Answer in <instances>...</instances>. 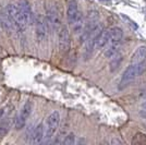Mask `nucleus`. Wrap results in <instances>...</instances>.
I'll return each instance as SVG.
<instances>
[{"label": "nucleus", "mask_w": 146, "mask_h": 145, "mask_svg": "<svg viewBox=\"0 0 146 145\" xmlns=\"http://www.w3.org/2000/svg\"><path fill=\"white\" fill-rule=\"evenodd\" d=\"M145 70V67L143 63H139V65H131L128 69L124 71L123 75L120 81V88L125 87L127 85H129L132 81H133L136 76H139L141 73H143V71Z\"/></svg>", "instance_id": "obj_1"}, {"label": "nucleus", "mask_w": 146, "mask_h": 145, "mask_svg": "<svg viewBox=\"0 0 146 145\" xmlns=\"http://www.w3.org/2000/svg\"><path fill=\"white\" fill-rule=\"evenodd\" d=\"M6 10L8 11V13L10 14L11 19L13 20V22L15 23L18 30H24L25 27L27 26V22L25 20L23 13L21 11V9L19 8V6H14V5H9L6 8Z\"/></svg>", "instance_id": "obj_2"}, {"label": "nucleus", "mask_w": 146, "mask_h": 145, "mask_svg": "<svg viewBox=\"0 0 146 145\" xmlns=\"http://www.w3.org/2000/svg\"><path fill=\"white\" fill-rule=\"evenodd\" d=\"M60 122V115L58 111H54L47 119V126H46V132H45V139L46 142H49V140L54 136L58 126Z\"/></svg>", "instance_id": "obj_3"}, {"label": "nucleus", "mask_w": 146, "mask_h": 145, "mask_svg": "<svg viewBox=\"0 0 146 145\" xmlns=\"http://www.w3.org/2000/svg\"><path fill=\"white\" fill-rule=\"evenodd\" d=\"M31 111H32V103L31 102H26L23 106V108L20 110V114L15 119V128L20 130L24 127L25 122L27 120L29 116L31 115Z\"/></svg>", "instance_id": "obj_4"}, {"label": "nucleus", "mask_w": 146, "mask_h": 145, "mask_svg": "<svg viewBox=\"0 0 146 145\" xmlns=\"http://www.w3.org/2000/svg\"><path fill=\"white\" fill-rule=\"evenodd\" d=\"M71 46V41H70V34L66 26L61 27L59 32V48L61 53H68Z\"/></svg>", "instance_id": "obj_5"}, {"label": "nucleus", "mask_w": 146, "mask_h": 145, "mask_svg": "<svg viewBox=\"0 0 146 145\" xmlns=\"http://www.w3.org/2000/svg\"><path fill=\"white\" fill-rule=\"evenodd\" d=\"M47 19H48L49 24L52 29H57L60 24L59 14H58L57 9L54 6L48 7V9H47Z\"/></svg>", "instance_id": "obj_6"}, {"label": "nucleus", "mask_w": 146, "mask_h": 145, "mask_svg": "<svg viewBox=\"0 0 146 145\" xmlns=\"http://www.w3.org/2000/svg\"><path fill=\"white\" fill-rule=\"evenodd\" d=\"M31 143L32 144H40L44 140V126L43 123H39L32 133L31 136Z\"/></svg>", "instance_id": "obj_7"}, {"label": "nucleus", "mask_w": 146, "mask_h": 145, "mask_svg": "<svg viewBox=\"0 0 146 145\" xmlns=\"http://www.w3.org/2000/svg\"><path fill=\"white\" fill-rule=\"evenodd\" d=\"M145 60H146V47L142 46V47L136 49V51L132 55V58H131V65L144 63V61Z\"/></svg>", "instance_id": "obj_8"}, {"label": "nucleus", "mask_w": 146, "mask_h": 145, "mask_svg": "<svg viewBox=\"0 0 146 145\" xmlns=\"http://www.w3.org/2000/svg\"><path fill=\"white\" fill-rule=\"evenodd\" d=\"M79 13V10H78V3L76 1L74 0H71L69 2V6H68V12H67V17H68V22L69 24L71 25L73 23V21L75 20L76 15Z\"/></svg>", "instance_id": "obj_9"}, {"label": "nucleus", "mask_w": 146, "mask_h": 145, "mask_svg": "<svg viewBox=\"0 0 146 145\" xmlns=\"http://www.w3.org/2000/svg\"><path fill=\"white\" fill-rule=\"evenodd\" d=\"M36 34L39 41H42L46 36V23L43 17L38 15L36 18Z\"/></svg>", "instance_id": "obj_10"}, {"label": "nucleus", "mask_w": 146, "mask_h": 145, "mask_svg": "<svg viewBox=\"0 0 146 145\" xmlns=\"http://www.w3.org/2000/svg\"><path fill=\"white\" fill-rule=\"evenodd\" d=\"M19 8L21 9V11L24 15L25 20L27 23H30L31 17H32V12H31V7L29 5V2L26 0H20V3H19Z\"/></svg>", "instance_id": "obj_11"}, {"label": "nucleus", "mask_w": 146, "mask_h": 145, "mask_svg": "<svg viewBox=\"0 0 146 145\" xmlns=\"http://www.w3.org/2000/svg\"><path fill=\"white\" fill-rule=\"evenodd\" d=\"M2 23H3V25L6 26L8 30H10V31L18 30L15 23L13 22V20L11 19L10 14L8 13V11H7L6 9H5V11L2 12Z\"/></svg>", "instance_id": "obj_12"}, {"label": "nucleus", "mask_w": 146, "mask_h": 145, "mask_svg": "<svg viewBox=\"0 0 146 145\" xmlns=\"http://www.w3.org/2000/svg\"><path fill=\"white\" fill-rule=\"evenodd\" d=\"M108 37H109V30H104L100 32V34L98 35L96 39V46L98 48H103L107 45L108 43Z\"/></svg>", "instance_id": "obj_13"}, {"label": "nucleus", "mask_w": 146, "mask_h": 145, "mask_svg": "<svg viewBox=\"0 0 146 145\" xmlns=\"http://www.w3.org/2000/svg\"><path fill=\"white\" fill-rule=\"evenodd\" d=\"M72 26L73 31L78 34L80 32H82V29H83V18H82V13L79 12L78 13V15H76V18L75 20L73 21V23L71 24Z\"/></svg>", "instance_id": "obj_14"}, {"label": "nucleus", "mask_w": 146, "mask_h": 145, "mask_svg": "<svg viewBox=\"0 0 146 145\" xmlns=\"http://www.w3.org/2000/svg\"><path fill=\"white\" fill-rule=\"evenodd\" d=\"M121 60H122L121 55L116 54L115 56H112V57H111V62H110V70H111V71H115L116 69H118V67L120 65Z\"/></svg>", "instance_id": "obj_15"}, {"label": "nucleus", "mask_w": 146, "mask_h": 145, "mask_svg": "<svg viewBox=\"0 0 146 145\" xmlns=\"http://www.w3.org/2000/svg\"><path fill=\"white\" fill-rule=\"evenodd\" d=\"M132 144L136 145H145L146 144V135L143 133H137L134 139L132 140Z\"/></svg>", "instance_id": "obj_16"}, {"label": "nucleus", "mask_w": 146, "mask_h": 145, "mask_svg": "<svg viewBox=\"0 0 146 145\" xmlns=\"http://www.w3.org/2000/svg\"><path fill=\"white\" fill-rule=\"evenodd\" d=\"M74 143V134L73 133H70L67 138L63 141V144L64 145H72Z\"/></svg>", "instance_id": "obj_17"}, {"label": "nucleus", "mask_w": 146, "mask_h": 145, "mask_svg": "<svg viewBox=\"0 0 146 145\" xmlns=\"http://www.w3.org/2000/svg\"><path fill=\"white\" fill-rule=\"evenodd\" d=\"M8 132V129L6 127H0V138H2V136H5Z\"/></svg>", "instance_id": "obj_18"}, {"label": "nucleus", "mask_w": 146, "mask_h": 145, "mask_svg": "<svg viewBox=\"0 0 146 145\" xmlns=\"http://www.w3.org/2000/svg\"><path fill=\"white\" fill-rule=\"evenodd\" d=\"M112 143H119V144H121V142H120L119 140H115V141H112Z\"/></svg>", "instance_id": "obj_19"}, {"label": "nucleus", "mask_w": 146, "mask_h": 145, "mask_svg": "<svg viewBox=\"0 0 146 145\" xmlns=\"http://www.w3.org/2000/svg\"><path fill=\"white\" fill-rule=\"evenodd\" d=\"M142 107H143V108H144V109H145V110H146V103L143 104V106H142Z\"/></svg>", "instance_id": "obj_20"}]
</instances>
